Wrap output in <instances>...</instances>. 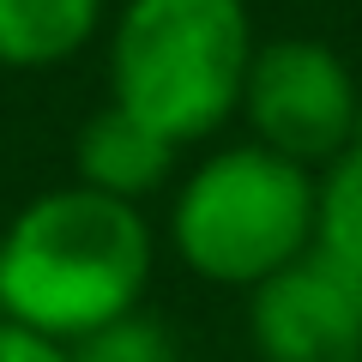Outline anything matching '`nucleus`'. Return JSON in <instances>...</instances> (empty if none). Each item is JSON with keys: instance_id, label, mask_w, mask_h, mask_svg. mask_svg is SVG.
<instances>
[{"instance_id": "f257e3e1", "label": "nucleus", "mask_w": 362, "mask_h": 362, "mask_svg": "<svg viewBox=\"0 0 362 362\" xmlns=\"http://www.w3.org/2000/svg\"><path fill=\"white\" fill-rule=\"evenodd\" d=\"M151 223L139 206L109 199L85 181L37 194L0 235V296L6 320L66 338L139 308L151 284Z\"/></svg>"}, {"instance_id": "f03ea898", "label": "nucleus", "mask_w": 362, "mask_h": 362, "mask_svg": "<svg viewBox=\"0 0 362 362\" xmlns=\"http://www.w3.org/2000/svg\"><path fill=\"white\" fill-rule=\"evenodd\" d=\"M254 49L247 0H127L109 30V103L194 145L242 115Z\"/></svg>"}, {"instance_id": "7ed1b4c3", "label": "nucleus", "mask_w": 362, "mask_h": 362, "mask_svg": "<svg viewBox=\"0 0 362 362\" xmlns=\"http://www.w3.org/2000/svg\"><path fill=\"white\" fill-rule=\"evenodd\" d=\"M169 242L194 278L254 290L314 247V175L254 139L223 145L175 187Z\"/></svg>"}, {"instance_id": "20e7f679", "label": "nucleus", "mask_w": 362, "mask_h": 362, "mask_svg": "<svg viewBox=\"0 0 362 362\" xmlns=\"http://www.w3.org/2000/svg\"><path fill=\"white\" fill-rule=\"evenodd\" d=\"M242 115L254 145L314 169L362 133V97L350 61L320 37H272L247 61Z\"/></svg>"}, {"instance_id": "39448f33", "label": "nucleus", "mask_w": 362, "mask_h": 362, "mask_svg": "<svg viewBox=\"0 0 362 362\" xmlns=\"http://www.w3.org/2000/svg\"><path fill=\"white\" fill-rule=\"evenodd\" d=\"M247 338L259 362H362V278L308 247L247 290Z\"/></svg>"}, {"instance_id": "423d86ee", "label": "nucleus", "mask_w": 362, "mask_h": 362, "mask_svg": "<svg viewBox=\"0 0 362 362\" xmlns=\"http://www.w3.org/2000/svg\"><path fill=\"white\" fill-rule=\"evenodd\" d=\"M175 151L157 127H145L139 115H127L121 103H103L97 115H85L73 145V169L85 187L109 199H127V206H145L151 194L169 187V169H175Z\"/></svg>"}, {"instance_id": "0eeeda50", "label": "nucleus", "mask_w": 362, "mask_h": 362, "mask_svg": "<svg viewBox=\"0 0 362 362\" xmlns=\"http://www.w3.org/2000/svg\"><path fill=\"white\" fill-rule=\"evenodd\" d=\"M103 30V0H0V66L42 73Z\"/></svg>"}, {"instance_id": "6e6552de", "label": "nucleus", "mask_w": 362, "mask_h": 362, "mask_svg": "<svg viewBox=\"0 0 362 362\" xmlns=\"http://www.w3.org/2000/svg\"><path fill=\"white\" fill-rule=\"evenodd\" d=\"M314 247L362 278V133L314 181Z\"/></svg>"}, {"instance_id": "1a4fd4ad", "label": "nucleus", "mask_w": 362, "mask_h": 362, "mask_svg": "<svg viewBox=\"0 0 362 362\" xmlns=\"http://www.w3.org/2000/svg\"><path fill=\"white\" fill-rule=\"evenodd\" d=\"M61 350H66V362H181L175 338H169V320L151 308H127L115 320L66 338Z\"/></svg>"}, {"instance_id": "9d476101", "label": "nucleus", "mask_w": 362, "mask_h": 362, "mask_svg": "<svg viewBox=\"0 0 362 362\" xmlns=\"http://www.w3.org/2000/svg\"><path fill=\"white\" fill-rule=\"evenodd\" d=\"M0 362H66V350L18 320H0Z\"/></svg>"}, {"instance_id": "9b49d317", "label": "nucleus", "mask_w": 362, "mask_h": 362, "mask_svg": "<svg viewBox=\"0 0 362 362\" xmlns=\"http://www.w3.org/2000/svg\"><path fill=\"white\" fill-rule=\"evenodd\" d=\"M0 320H6V296H0Z\"/></svg>"}]
</instances>
